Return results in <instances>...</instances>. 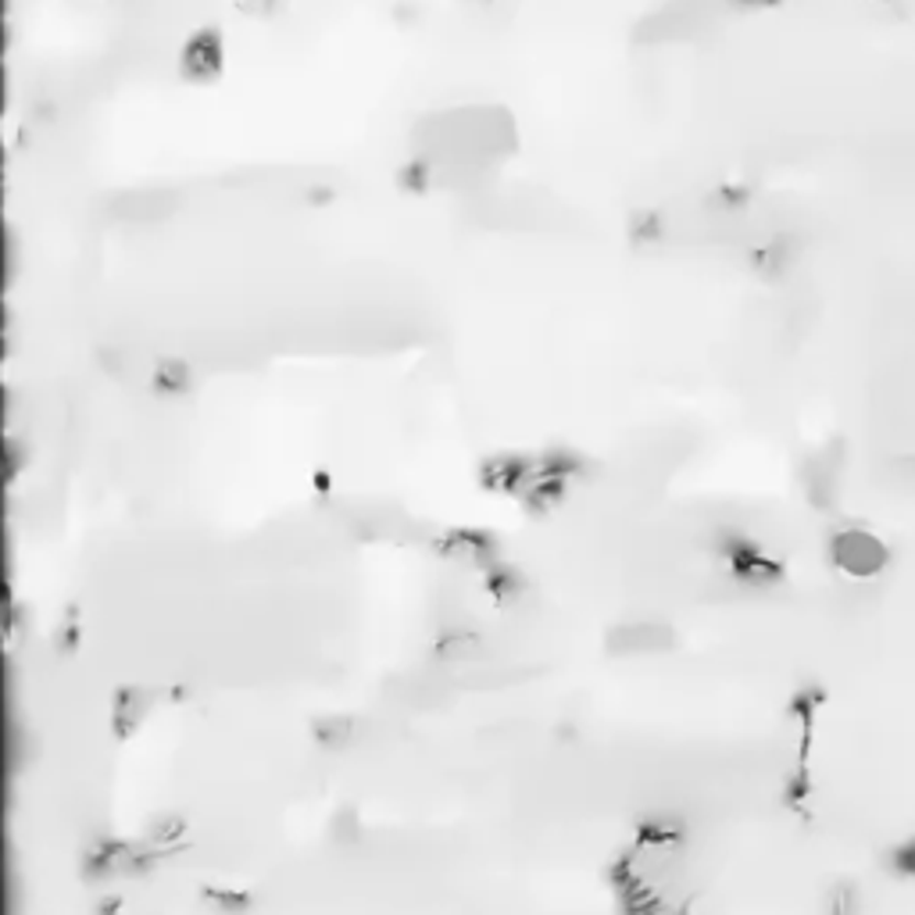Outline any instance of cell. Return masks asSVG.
Returning a JSON list of instances; mask_svg holds the SVG:
<instances>
[{"label": "cell", "mask_w": 915, "mask_h": 915, "mask_svg": "<svg viewBox=\"0 0 915 915\" xmlns=\"http://www.w3.org/2000/svg\"><path fill=\"white\" fill-rule=\"evenodd\" d=\"M183 71L194 79H211L222 71V36L214 29H205L190 40V47L183 51Z\"/></svg>", "instance_id": "obj_1"}, {"label": "cell", "mask_w": 915, "mask_h": 915, "mask_svg": "<svg viewBox=\"0 0 915 915\" xmlns=\"http://www.w3.org/2000/svg\"><path fill=\"white\" fill-rule=\"evenodd\" d=\"M837 554H840L844 565L858 569V572H872V569L880 565V558H883L880 554V543L872 540L869 533H844Z\"/></svg>", "instance_id": "obj_2"}, {"label": "cell", "mask_w": 915, "mask_h": 915, "mask_svg": "<svg viewBox=\"0 0 915 915\" xmlns=\"http://www.w3.org/2000/svg\"><path fill=\"white\" fill-rule=\"evenodd\" d=\"M154 386H157V390H183V386H186V365L165 362L162 368H157Z\"/></svg>", "instance_id": "obj_3"}, {"label": "cell", "mask_w": 915, "mask_h": 915, "mask_svg": "<svg viewBox=\"0 0 915 915\" xmlns=\"http://www.w3.org/2000/svg\"><path fill=\"white\" fill-rule=\"evenodd\" d=\"M748 4H769V0H748Z\"/></svg>", "instance_id": "obj_4"}]
</instances>
